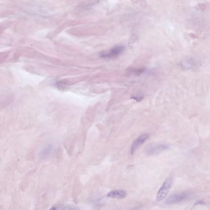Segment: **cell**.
I'll return each instance as SVG.
<instances>
[{
  "label": "cell",
  "instance_id": "1",
  "mask_svg": "<svg viewBox=\"0 0 210 210\" xmlns=\"http://www.w3.org/2000/svg\"><path fill=\"white\" fill-rule=\"evenodd\" d=\"M172 183L173 178L171 177H169L165 180L157 193L156 198L157 202L163 200L166 197L172 187Z\"/></svg>",
  "mask_w": 210,
  "mask_h": 210
},
{
  "label": "cell",
  "instance_id": "2",
  "mask_svg": "<svg viewBox=\"0 0 210 210\" xmlns=\"http://www.w3.org/2000/svg\"><path fill=\"white\" fill-rule=\"evenodd\" d=\"M170 147L168 144L153 143L147 146L145 150L148 155H155L168 150Z\"/></svg>",
  "mask_w": 210,
  "mask_h": 210
},
{
  "label": "cell",
  "instance_id": "3",
  "mask_svg": "<svg viewBox=\"0 0 210 210\" xmlns=\"http://www.w3.org/2000/svg\"><path fill=\"white\" fill-rule=\"evenodd\" d=\"M125 50V47L123 46H115L108 52H103L100 54V56L102 58H115L123 52Z\"/></svg>",
  "mask_w": 210,
  "mask_h": 210
},
{
  "label": "cell",
  "instance_id": "4",
  "mask_svg": "<svg viewBox=\"0 0 210 210\" xmlns=\"http://www.w3.org/2000/svg\"><path fill=\"white\" fill-rule=\"evenodd\" d=\"M149 137L150 136L148 134H143L138 137L133 142L132 145L131 146L130 150L131 154L133 155L137 150V149L143 144L148 139Z\"/></svg>",
  "mask_w": 210,
  "mask_h": 210
},
{
  "label": "cell",
  "instance_id": "5",
  "mask_svg": "<svg viewBox=\"0 0 210 210\" xmlns=\"http://www.w3.org/2000/svg\"><path fill=\"white\" fill-rule=\"evenodd\" d=\"M187 197L188 195L186 194H176L167 198L165 201V203L167 204H177L185 200Z\"/></svg>",
  "mask_w": 210,
  "mask_h": 210
},
{
  "label": "cell",
  "instance_id": "6",
  "mask_svg": "<svg viewBox=\"0 0 210 210\" xmlns=\"http://www.w3.org/2000/svg\"><path fill=\"white\" fill-rule=\"evenodd\" d=\"M127 195V193L123 190H115L109 192L107 195L111 198L121 199L124 198Z\"/></svg>",
  "mask_w": 210,
  "mask_h": 210
},
{
  "label": "cell",
  "instance_id": "7",
  "mask_svg": "<svg viewBox=\"0 0 210 210\" xmlns=\"http://www.w3.org/2000/svg\"><path fill=\"white\" fill-rule=\"evenodd\" d=\"M54 150V146L52 145H48L41 152L40 154V156L41 157L44 158V159L47 158L48 156L50 155Z\"/></svg>",
  "mask_w": 210,
  "mask_h": 210
},
{
  "label": "cell",
  "instance_id": "8",
  "mask_svg": "<svg viewBox=\"0 0 210 210\" xmlns=\"http://www.w3.org/2000/svg\"><path fill=\"white\" fill-rule=\"evenodd\" d=\"M143 97H133L132 98L136 100L137 101H139L142 100L143 99Z\"/></svg>",
  "mask_w": 210,
  "mask_h": 210
},
{
  "label": "cell",
  "instance_id": "9",
  "mask_svg": "<svg viewBox=\"0 0 210 210\" xmlns=\"http://www.w3.org/2000/svg\"><path fill=\"white\" fill-rule=\"evenodd\" d=\"M49 210H57V209L55 207H52Z\"/></svg>",
  "mask_w": 210,
  "mask_h": 210
},
{
  "label": "cell",
  "instance_id": "10",
  "mask_svg": "<svg viewBox=\"0 0 210 210\" xmlns=\"http://www.w3.org/2000/svg\"><path fill=\"white\" fill-rule=\"evenodd\" d=\"M71 210H72V209H71ZM69 210H70V209H69Z\"/></svg>",
  "mask_w": 210,
  "mask_h": 210
}]
</instances>
